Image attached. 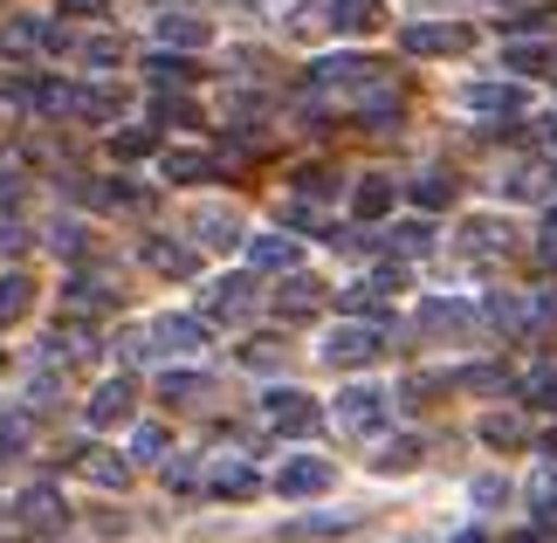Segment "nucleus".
Here are the masks:
<instances>
[{
  "label": "nucleus",
  "mask_w": 557,
  "mask_h": 543,
  "mask_svg": "<svg viewBox=\"0 0 557 543\" xmlns=\"http://www.w3.org/2000/svg\"><path fill=\"white\" fill-rule=\"evenodd\" d=\"M379 351H385V323H372V317H351L324 337V365H337V372H366Z\"/></svg>",
  "instance_id": "obj_1"
},
{
  "label": "nucleus",
  "mask_w": 557,
  "mask_h": 543,
  "mask_svg": "<svg viewBox=\"0 0 557 543\" xmlns=\"http://www.w3.org/2000/svg\"><path fill=\"white\" fill-rule=\"evenodd\" d=\"M262 420L275 433H289V441H304V433L324 427V412H317L310 393H296V385H269V393H262Z\"/></svg>",
  "instance_id": "obj_2"
},
{
  "label": "nucleus",
  "mask_w": 557,
  "mask_h": 543,
  "mask_svg": "<svg viewBox=\"0 0 557 543\" xmlns=\"http://www.w3.org/2000/svg\"><path fill=\"white\" fill-rule=\"evenodd\" d=\"M255 269H242V275H213L207 289H200V310H207V323H242V317H255Z\"/></svg>",
  "instance_id": "obj_3"
},
{
  "label": "nucleus",
  "mask_w": 557,
  "mask_h": 543,
  "mask_svg": "<svg viewBox=\"0 0 557 543\" xmlns=\"http://www.w3.org/2000/svg\"><path fill=\"white\" fill-rule=\"evenodd\" d=\"M331 420H337V433H358V441H366V433H379L385 420H393V399H385L379 385H345Z\"/></svg>",
  "instance_id": "obj_4"
},
{
  "label": "nucleus",
  "mask_w": 557,
  "mask_h": 543,
  "mask_svg": "<svg viewBox=\"0 0 557 543\" xmlns=\"http://www.w3.org/2000/svg\"><path fill=\"white\" fill-rule=\"evenodd\" d=\"M372 83H385V70L366 62V55H324V62H310V90H324V97H337V90L366 97Z\"/></svg>",
  "instance_id": "obj_5"
},
{
  "label": "nucleus",
  "mask_w": 557,
  "mask_h": 543,
  "mask_svg": "<svg viewBox=\"0 0 557 543\" xmlns=\"http://www.w3.org/2000/svg\"><path fill=\"white\" fill-rule=\"evenodd\" d=\"M138 262H145V269H159V275H173V282H193V275H200V242L145 234V242H138Z\"/></svg>",
  "instance_id": "obj_6"
},
{
  "label": "nucleus",
  "mask_w": 557,
  "mask_h": 543,
  "mask_svg": "<svg viewBox=\"0 0 557 543\" xmlns=\"http://www.w3.org/2000/svg\"><path fill=\"white\" fill-rule=\"evenodd\" d=\"M399 49L406 55H461L468 49V28H461V21H406Z\"/></svg>",
  "instance_id": "obj_7"
},
{
  "label": "nucleus",
  "mask_w": 557,
  "mask_h": 543,
  "mask_svg": "<svg viewBox=\"0 0 557 543\" xmlns=\"http://www.w3.org/2000/svg\"><path fill=\"white\" fill-rule=\"evenodd\" d=\"M14 516H21V530H35V536H55L62 523H70V503L49 489V482H35V489H21L14 495Z\"/></svg>",
  "instance_id": "obj_8"
},
{
  "label": "nucleus",
  "mask_w": 557,
  "mask_h": 543,
  "mask_svg": "<svg viewBox=\"0 0 557 543\" xmlns=\"http://www.w3.org/2000/svg\"><path fill=\"white\" fill-rule=\"evenodd\" d=\"M145 337H152V351H165V358H193V351H207V317H152Z\"/></svg>",
  "instance_id": "obj_9"
},
{
  "label": "nucleus",
  "mask_w": 557,
  "mask_h": 543,
  "mask_svg": "<svg viewBox=\"0 0 557 543\" xmlns=\"http://www.w3.org/2000/svg\"><path fill=\"white\" fill-rule=\"evenodd\" d=\"M517 248V227L496 221V213H468L461 221V255H475V262H496V255Z\"/></svg>",
  "instance_id": "obj_10"
},
{
  "label": "nucleus",
  "mask_w": 557,
  "mask_h": 543,
  "mask_svg": "<svg viewBox=\"0 0 557 543\" xmlns=\"http://www.w3.org/2000/svg\"><path fill=\"white\" fill-rule=\"evenodd\" d=\"M242 255H248L255 275H289V269H304V242H289V234H248Z\"/></svg>",
  "instance_id": "obj_11"
},
{
  "label": "nucleus",
  "mask_w": 557,
  "mask_h": 543,
  "mask_svg": "<svg viewBox=\"0 0 557 543\" xmlns=\"http://www.w3.org/2000/svg\"><path fill=\"white\" fill-rule=\"evenodd\" d=\"M35 49H70V35L55 21H35V14H14L0 28V55H35Z\"/></svg>",
  "instance_id": "obj_12"
},
{
  "label": "nucleus",
  "mask_w": 557,
  "mask_h": 543,
  "mask_svg": "<svg viewBox=\"0 0 557 543\" xmlns=\"http://www.w3.org/2000/svg\"><path fill=\"white\" fill-rule=\"evenodd\" d=\"M186 234H193L200 248H242V242H248V227H242V213H234V207H193Z\"/></svg>",
  "instance_id": "obj_13"
},
{
  "label": "nucleus",
  "mask_w": 557,
  "mask_h": 543,
  "mask_svg": "<svg viewBox=\"0 0 557 543\" xmlns=\"http://www.w3.org/2000/svg\"><path fill=\"white\" fill-rule=\"evenodd\" d=\"M269 310L283 317V323H296V317H317V310H324V282H317V275H304V269H289V275H283V289L269 296Z\"/></svg>",
  "instance_id": "obj_14"
},
{
  "label": "nucleus",
  "mask_w": 557,
  "mask_h": 543,
  "mask_svg": "<svg viewBox=\"0 0 557 543\" xmlns=\"http://www.w3.org/2000/svg\"><path fill=\"white\" fill-rule=\"evenodd\" d=\"M461 111H475V118H523V83H461Z\"/></svg>",
  "instance_id": "obj_15"
},
{
  "label": "nucleus",
  "mask_w": 557,
  "mask_h": 543,
  "mask_svg": "<svg viewBox=\"0 0 557 543\" xmlns=\"http://www.w3.org/2000/svg\"><path fill=\"white\" fill-rule=\"evenodd\" d=\"M482 323V303H461V296H434V303H420V331H434V337H468Z\"/></svg>",
  "instance_id": "obj_16"
},
{
  "label": "nucleus",
  "mask_w": 557,
  "mask_h": 543,
  "mask_svg": "<svg viewBox=\"0 0 557 543\" xmlns=\"http://www.w3.org/2000/svg\"><path fill=\"white\" fill-rule=\"evenodd\" d=\"M482 323L488 331H530V323H544V310H537V296H482Z\"/></svg>",
  "instance_id": "obj_17"
},
{
  "label": "nucleus",
  "mask_w": 557,
  "mask_h": 543,
  "mask_svg": "<svg viewBox=\"0 0 557 543\" xmlns=\"http://www.w3.org/2000/svg\"><path fill=\"white\" fill-rule=\"evenodd\" d=\"M337 482L331 461H317V454H296V461H283V474H275V489L283 495H324Z\"/></svg>",
  "instance_id": "obj_18"
},
{
  "label": "nucleus",
  "mask_w": 557,
  "mask_h": 543,
  "mask_svg": "<svg viewBox=\"0 0 557 543\" xmlns=\"http://www.w3.org/2000/svg\"><path fill=\"white\" fill-rule=\"evenodd\" d=\"M132 399H138V385H132V379H103L83 412H90V427H117V420H132Z\"/></svg>",
  "instance_id": "obj_19"
},
{
  "label": "nucleus",
  "mask_w": 557,
  "mask_h": 543,
  "mask_svg": "<svg viewBox=\"0 0 557 543\" xmlns=\"http://www.w3.org/2000/svg\"><path fill=\"white\" fill-rule=\"evenodd\" d=\"M331 28L337 35H379L385 8H379V0H331Z\"/></svg>",
  "instance_id": "obj_20"
},
{
  "label": "nucleus",
  "mask_w": 557,
  "mask_h": 543,
  "mask_svg": "<svg viewBox=\"0 0 557 543\" xmlns=\"http://www.w3.org/2000/svg\"><path fill=\"white\" fill-rule=\"evenodd\" d=\"M207 489H213V495H234V503H248V495L262 489V482H255V468L242 461V454H227V461H213V468H207Z\"/></svg>",
  "instance_id": "obj_21"
},
{
  "label": "nucleus",
  "mask_w": 557,
  "mask_h": 543,
  "mask_svg": "<svg viewBox=\"0 0 557 543\" xmlns=\"http://www.w3.org/2000/svg\"><path fill=\"white\" fill-rule=\"evenodd\" d=\"M70 118H83V124H117L124 118V90H70Z\"/></svg>",
  "instance_id": "obj_22"
},
{
  "label": "nucleus",
  "mask_w": 557,
  "mask_h": 543,
  "mask_svg": "<svg viewBox=\"0 0 557 543\" xmlns=\"http://www.w3.org/2000/svg\"><path fill=\"white\" fill-rule=\"evenodd\" d=\"M76 200L83 207H145V186H132V180H83Z\"/></svg>",
  "instance_id": "obj_23"
},
{
  "label": "nucleus",
  "mask_w": 557,
  "mask_h": 543,
  "mask_svg": "<svg viewBox=\"0 0 557 543\" xmlns=\"http://www.w3.org/2000/svg\"><path fill=\"white\" fill-rule=\"evenodd\" d=\"M76 468L90 474L97 489H124V482H132V468H124V454H111V447H83V454H76Z\"/></svg>",
  "instance_id": "obj_24"
},
{
  "label": "nucleus",
  "mask_w": 557,
  "mask_h": 543,
  "mask_svg": "<svg viewBox=\"0 0 557 543\" xmlns=\"http://www.w3.org/2000/svg\"><path fill=\"white\" fill-rule=\"evenodd\" d=\"M393 200H399V186L385 180V172H372V180H358V193H351L358 221H385V213H393Z\"/></svg>",
  "instance_id": "obj_25"
},
{
  "label": "nucleus",
  "mask_w": 557,
  "mask_h": 543,
  "mask_svg": "<svg viewBox=\"0 0 557 543\" xmlns=\"http://www.w3.org/2000/svg\"><path fill=\"white\" fill-rule=\"evenodd\" d=\"M159 41H165V49H207L213 28L200 14H159Z\"/></svg>",
  "instance_id": "obj_26"
},
{
  "label": "nucleus",
  "mask_w": 557,
  "mask_h": 543,
  "mask_svg": "<svg viewBox=\"0 0 557 543\" xmlns=\"http://www.w3.org/2000/svg\"><path fill=\"white\" fill-rule=\"evenodd\" d=\"M41 351H49L55 365H76V358H97V337L83 331V323H62V331L41 337Z\"/></svg>",
  "instance_id": "obj_27"
},
{
  "label": "nucleus",
  "mask_w": 557,
  "mask_h": 543,
  "mask_svg": "<svg viewBox=\"0 0 557 543\" xmlns=\"http://www.w3.org/2000/svg\"><path fill=\"white\" fill-rule=\"evenodd\" d=\"M447 385L455 393H509V365H461V372H447Z\"/></svg>",
  "instance_id": "obj_28"
},
{
  "label": "nucleus",
  "mask_w": 557,
  "mask_h": 543,
  "mask_svg": "<svg viewBox=\"0 0 557 543\" xmlns=\"http://www.w3.org/2000/svg\"><path fill=\"white\" fill-rule=\"evenodd\" d=\"M159 172H165L173 186H193V180H213V172H221V159H207V151H165Z\"/></svg>",
  "instance_id": "obj_29"
},
{
  "label": "nucleus",
  "mask_w": 557,
  "mask_h": 543,
  "mask_svg": "<svg viewBox=\"0 0 557 543\" xmlns=\"http://www.w3.org/2000/svg\"><path fill=\"white\" fill-rule=\"evenodd\" d=\"M145 76H152L159 90H186V83L200 76V70H193L186 55H173V49H152V55H145Z\"/></svg>",
  "instance_id": "obj_30"
},
{
  "label": "nucleus",
  "mask_w": 557,
  "mask_h": 543,
  "mask_svg": "<svg viewBox=\"0 0 557 543\" xmlns=\"http://www.w3.org/2000/svg\"><path fill=\"white\" fill-rule=\"evenodd\" d=\"M496 28L517 41V35H557V0H537V8H523V14H503Z\"/></svg>",
  "instance_id": "obj_31"
},
{
  "label": "nucleus",
  "mask_w": 557,
  "mask_h": 543,
  "mask_svg": "<svg viewBox=\"0 0 557 543\" xmlns=\"http://www.w3.org/2000/svg\"><path fill=\"white\" fill-rule=\"evenodd\" d=\"M324 28H331V0H296L283 21V35H296V41H317Z\"/></svg>",
  "instance_id": "obj_32"
},
{
  "label": "nucleus",
  "mask_w": 557,
  "mask_h": 543,
  "mask_svg": "<svg viewBox=\"0 0 557 543\" xmlns=\"http://www.w3.org/2000/svg\"><path fill=\"white\" fill-rule=\"evenodd\" d=\"M406 200L420 213H441V207H455V180H447V172H420V180L406 186Z\"/></svg>",
  "instance_id": "obj_33"
},
{
  "label": "nucleus",
  "mask_w": 557,
  "mask_h": 543,
  "mask_svg": "<svg viewBox=\"0 0 557 543\" xmlns=\"http://www.w3.org/2000/svg\"><path fill=\"white\" fill-rule=\"evenodd\" d=\"M111 303H117V282L111 275H76L70 282V310L83 317V310H111Z\"/></svg>",
  "instance_id": "obj_34"
},
{
  "label": "nucleus",
  "mask_w": 557,
  "mask_h": 543,
  "mask_svg": "<svg viewBox=\"0 0 557 543\" xmlns=\"http://www.w3.org/2000/svg\"><path fill=\"white\" fill-rule=\"evenodd\" d=\"M530 516H537L544 536H557V468H537V482H530Z\"/></svg>",
  "instance_id": "obj_35"
},
{
  "label": "nucleus",
  "mask_w": 557,
  "mask_h": 543,
  "mask_svg": "<svg viewBox=\"0 0 557 543\" xmlns=\"http://www.w3.org/2000/svg\"><path fill=\"white\" fill-rule=\"evenodd\" d=\"M152 151H159L152 124H124V132H111V159H124V165H132V159H152Z\"/></svg>",
  "instance_id": "obj_36"
},
{
  "label": "nucleus",
  "mask_w": 557,
  "mask_h": 543,
  "mask_svg": "<svg viewBox=\"0 0 557 543\" xmlns=\"http://www.w3.org/2000/svg\"><path fill=\"white\" fill-rule=\"evenodd\" d=\"M503 70L509 76H537V70H550V49H544V41H509V49H503Z\"/></svg>",
  "instance_id": "obj_37"
},
{
  "label": "nucleus",
  "mask_w": 557,
  "mask_h": 543,
  "mask_svg": "<svg viewBox=\"0 0 557 543\" xmlns=\"http://www.w3.org/2000/svg\"><path fill=\"white\" fill-rule=\"evenodd\" d=\"M482 441L488 447H523L530 441V420H523V412H488V420H482Z\"/></svg>",
  "instance_id": "obj_38"
},
{
  "label": "nucleus",
  "mask_w": 557,
  "mask_h": 543,
  "mask_svg": "<svg viewBox=\"0 0 557 543\" xmlns=\"http://www.w3.org/2000/svg\"><path fill=\"white\" fill-rule=\"evenodd\" d=\"M358 530V516H304V523H283L289 543H304V536H351Z\"/></svg>",
  "instance_id": "obj_39"
},
{
  "label": "nucleus",
  "mask_w": 557,
  "mask_h": 543,
  "mask_svg": "<svg viewBox=\"0 0 557 543\" xmlns=\"http://www.w3.org/2000/svg\"><path fill=\"white\" fill-rule=\"evenodd\" d=\"M159 399H165V406H193V399H207V372H165V379H159Z\"/></svg>",
  "instance_id": "obj_40"
},
{
  "label": "nucleus",
  "mask_w": 557,
  "mask_h": 543,
  "mask_svg": "<svg viewBox=\"0 0 557 543\" xmlns=\"http://www.w3.org/2000/svg\"><path fill=\"white\" fill-rule=\"evenodd\" d=\"M28 303H35V282L28 275H0V323L28 317Z\"/></svg>",
  "instance_id": "obj_41"
},
{
  "label": "nucleus",
  "mask_w": 557,
  "mask_h": 543,
  "mask_svg": "<svg viewBox=\"0 0 557 543\" xmlns=\"http://www.w3.org/2000/svg\"><path fill=\"white\" fill-rule=\"evenodd\" d=\"M385 248H393V255H426V248H434V227H426V221H399L393 234H385Z\"/></svg>",
  "instance_id": "obj_42"
},
{
  "label": "nucleus",
  "mask_w": 557,
  "mask_h": 543,
  "mask_svg": "<svg viewBox=\"0 0 557 543\" xmlns=\"http://www.w3.org/2000/svg\"><path fill=\"white\" fill-rule=\"evenodd\" d=\"M283 344H275V337H248L242 344V365H248V372H283Z\"/></svg>",
  "instance_id": "obj_43"
},
{
  "label": "nucleus",
  "mask_w": 557,
  "mask_h": 543,
  "mask_svg": "<svg viewBox=\"0 0 557 543\" xmlns=\"http://www.w3.org/2000/svg\"><path fill=\"white\" fill-rule=\"evenodd\" d=\"M289 186L304 193V200H331V193H337V172H331V165H296Z\"/></svg>",
  "instance_id": "obj_44"
},
{
  "label": "nucleus",
  "mask_w": 557,
  "mask_h": 543,
  "mask_svg": "<svg viewBox=\"0 0 557 543\" xmlns=\"http://www.w3.org/2000/svg\"><path fill=\"white\" fill-rule=\"evenodd\" d=\"M406 468H420V441H413V433L379 447V474H406Z\"/></svg>",
  "instance_id": "obj_45"
},
{
  "label": "nucleus",
  "mask_w": 557,
  "mask_h": 543,
  "mask_svg": "<svg viewBox=\"0 0 557 543\" xmlns=\"http://www.w3.org/2000/svg\"><path fill=\"white\" fill-rule=\"evenodd\" d=\"M83 62H90V70H117V62H124V41H111V35L83 41Z\"/></svg>",
  "instance_id": "obj_46"
},
{
  "label": "nucleus",
  "mask_w": 557,
  "mask_h": 543,
  "mask_svg": "<svg viewBox=\"0 0 557 543\" xmlns=\"http://www.w3.org/2000/svg\"><path fill=\"white\" fill-rule=\"evenodd\" d=\"M165 447H173V441H165V427H138L132 433V461H159Z\"/></svg>",
  "instance_id": "obj_47"
},
{
  "label": "nucleus",
  "mask_w": 557,
  "mask_h": 543,
  "mask_svg": "<svg viewBox=\"0 0 557 543\" xmlns=\"http://www.w3.org/2000/svg\"><path fill=\"white\" fill-rule=\"evenodd\" d=\"M21 447H28V420H21V412H0V461L21 454Z\"/></svg>",
  "instance_id": "obj_48"
},
{
  "label": "nucleus",
  "mask_w": 557,
  "mask_h": 543,
  "mask_svg": "<svg viewBox=\"0 0 557 543\" xmlns=\"http://www.w3.org/2000/svg\"><path fill=\"white\" fill-rule=\"evenodd\" d=\"M152 118H159V124H200V111H193L186 97H159V103H152Z\"/></svg>",
  "instance_id": "obj_49"
},
{
  "label": "nucleus",
  "mask_w": 557,
  "mask_h": 543,
  "mask_svg": "<svg viewBox=\"0 0 557 543\" xmlns=\"http://www.w3.org/2000/svg\"><path fill=\"white\" fill-rule=\"evenodd\" d=\"M523 399H537V406H557V372H530V379H523Z\"/></svg>",
  "instance_id": "obj_50"
},
{
  "label": "nucleus",
  "mask_w": 557,
  "mask_h": 543,
  "mask_svg": "<svg viewBox=\"0 0 557 543\" xmlns=\"http://www.w3.org/2000/svg\"><path fill=\"white\" fill-rule=\"evenodd\" d=\"M496 503H509V482H503V474H482V482H475V509H496Z\"/></svg>",
  "instance_id": "obj_51"
},
{
  "label": "nucleus",
  "mask_w": 557,
  "mask_h": 543,
  "mask_svg": "<svg viewBox=\"0 0 557 543\" xmlns=\"http://www.w3.org/2000/svg\"><path fill=\"white\" fill-rule=\"evenodd\" d=\"M165 489H180V495H193V489H200V468H193L186 454H180V461L165 468Z\"/></svg>",
  "instance_id": "obj_52"
},
{
  "label": "nucleus",
  "mask_w": 557,
  "mask_h": 543,
  "mask_svg": "<svg viewBox=\"0 0 557 543\" xmlns=\"http://www.w3.org/2000/svg\"><path fill=\"white\" fill-rule=\"evenodd\" d=\"M62 21H97V14H111V0H55Z\"/></svg>",
  "instance_id": "obj_53"
},
{
  "label": "nucleus",
  "mask_w": 557,
  "mask_h": 543,
  "mask_svg": "<svg viewBox=\"0 0 557 543\" xmlns=\"http://www.w3.org/2000/svg\"><path fill=\"white\" fill-rule=\"evenodd\" d=\"M372 289H379V296H399V289H406V269H399V262H379V269H372Z\"/></svg>",
  "instance_id": "obj_54"
},
{
  "label": "nucleus",
  "mask_w": 557,
  "mask_h": 543,
  "mask_svg": "<svg viewBox=\"0 0 557 543\" xmlns=\"http://www.w3.org/2000/svg\"><path fill=\"white\" fill-rule=\"evenodd\" d=\"M21 248H28V234H21L14 221H0V262H14V255H21Z\"/></svg>",
  "instance_id": "obj_55"
},
{
  "label": "nucleus",
  "mask_w": 557,
  "mask_h": 543,
  "mask_svg": "<svg viewBox=\"0 0 557 543\" xmlns=\"http://www.w3.org/2000/svg\"><path fill=\"white\" fill-rule=\"evenodd\" d=\"M537 255L557 269V200H550V213H544V248H537Z\"/></svg>",
  "instance_id": "obj_56"
},
{
  "label": "nucleus",
  "mask_w": 557,
  "mask_h": 543,
  "mask_svg": "<svg viewBox=\"0 0 557 543\" xmlns=\"http://www.w3.org/2000/svg\"><path fill=\"white\" fill-rule=\"evenodd\" d=\"M537 151H550V159H557V111L537 124Z\"/></svg>",
  "instance_id": "obj_57"
},
{
  "label": "nucleus",
  "mask_w": 557,
  "mask_h": 543,
  "mask_svg": "<svg viewBox=\"0 0 557 543\" xmlns=\"http://www.w3.org/2000/svg\"><path fill=\"white\" fill-rule=\"evenodd\" d=\"M0 200H14V172H0Z\"/></svg>",
  "instance_id": "obj_58"
},
{
  "label": "nucleus",
  "mask_w": 557,
  "mask_h": 543,
  "mask_svg": "<svg viewBox=\"0 0 557 543\" xmlns=\"http://www.w3.org/2000/svg\"><path fill=\"white\" fill-rule=\"evenodd\" d=\"M544 454H550V461H557V427H550V433H544Z\"/></svg>",
  "instance_id": "obj_59"
},
{
  "label": "nucleus",
  "mask_w": 557,
  "mask_h": 543,
  "mask_svg": "<svg viewBox=\"0 0 557 543\" xmlns=\"http://www.w3.org/2000/svg\"><path fill=\"white\" fill-rule=\"evenodd\" d=\"M455 543H488V536H482V530H461V536H455Z\"/></svg>",
  "instance_id": "obj_60"
},
{
  "label": "nucleus",
  "mask_w": 557,
  "mask_h": 543,
  "mask_svg": "<svg viewBox=\"0 0 557 543\" xmlns=\"http://www.w3.org/2000/svg\"><path fill=\"white\" fill-rule=\"evenodd\" d=\"M509 543H544V536H509Z\"/></svg>",
  "instance_id": "obj_61"
}]
</instances>
